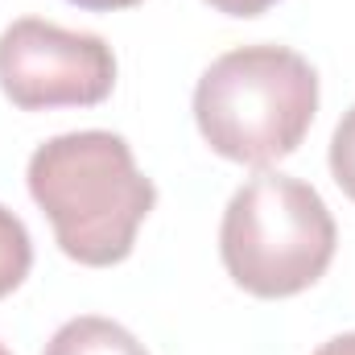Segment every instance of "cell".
<instances>
[{"label":"cell","mask_w":355,"mask_h":355,"mask_svg":"<svg viewBox=\"0 0 355 355\" xmlns=\"http://www.w3.org/2000/svg\"><path fill=\"white\" fill-rule=\"evenodd\" d=\"M25 182L58 248L87 268L128 261L157 202V186L137 170L128 141L103 128L62 132L37 145Z\"/></svg>","instance_id":"obj_1"},{"label":"cell","mask_w":355,"mask_h":355,"mask_svg":"<svg viewBox=\"0 0 355 355\" xmlns=\"http://www.w3.org/2000/svg\"><path fill=\"white\" fill-rule=\"evenodd\" d=\"M318 112V75L289 46L219 54L194 87V124L211 153L265 170L297 153Z\"/></svg>","instance_id":"obj_2"},{"label":"cell","mask_w":355,"mask_h":355,"mask_svg":"<svg viewBox=\"0 0 355 355\" xmlns=\"http://www.w3.org/2000/svg\"><path fill=\"white\" fill-rule=\"evenodd\" d=\"M339 227L322 194L289 174L248 178L219 223V257L227 277L252 297H293L335 261Z\"/></svg>","instance_id":"obj_3"},{"label":"cell","mask_w":355,"mask_h":355,"mask_svg":"<svg viewBox=\"0 0 355 355\" xmlns=\"http://www.w3.org/2000/svg\"><path fill=\"white\" fill-rule=\"evenodd\" d=\"M116 87V54L99 33L21 17L0 33V91L21 112L95 107Z\"/></svg>","instance_id":"obj_4"},{"label":"cell","mask_w":355,"mask_h":355,"mask_svg":"<svg viewBox=\"0 0 355 355\" xmlns=\"http://www.w3.org/2000/svg\"><path fill=\"white\" fill-rule=\"evenodd\" d=\"M42 355H149V352L120 322L99 318V314H79V318L62 322L50 335V343H46Z\"/></svg>","instance_id":"obj_5"},{"label":"cell","mask_w":355,"mask_h":355,"mask_svg":"<svg viewBox=\"0 0 355 355\" xmlns=\"http://www.w3.org/2000/svg\"><path fill=\"white\" fill-rule=\"evenodd\" d=\"M29 268H33L29 227L8 207H0V297H8L12 289H21V281L29 277Z\"/></svg>","instance_id":"obj_6"},{"label":"cell","mask_w":355,"mask_h":355,"mask_svg":"<svg viewBox=\"0 0 355 355\" xmlns=\"http://www.w3.org/2000/svg\"><path fill=\"white\" fill-rule=\"evenodd\" d=\"M331 174L339 182V190L355 202V107L343 112V120L331 137Z\"/></svg>","instance_id":"obj_7"},{"label":"cell","mask_w":355,"mask_h":355,"mask_svg":"<svg viewBox=\"0 0 355 355\" xmlns=\"http://www.w3.org/2000/svg\"><path fill=\"white\" fill-rule=\"evenodd\" d=\"M215 12H223V17H261V12H268L277 0H207Z\"/></svg>","instance_id":"obj_8"},{"label":"cell","mask_w":355,"mask_h":355,"mask_svg":"<svg viewBox=\"0 0 355 355\" xmlns=\"http://www.w3.org/2000/svg\"><path fill=\"white\" fill-rule=\"evenodd\" d=\"M314 355H355V331H347V335H335V339H327L322 347Z\"/></svg>","instance_id":"obj_9"},{"label":"cell","mask_w":355,"mask_h":355,"mask_svg":"<svg viewBox=\"0 0 355 355\" xmlns=\"http://www.w3.org/2000/svg\"><path fill=\"white\" fill-rule=\"evenodd\" d=\"M71 4L91 8V12H116V8H132V4H141V0H71Z\"/></svg>","instance_id":"obj_10"},{"label":"cell","mask_w":355,"mask_h":355,"mask_svg":"<svg viewBox=\"0 0 355 355\" xmlns=\"http://www.w3.org/2000/svg\"><path fill=\"white\" fill-rule=\"evenodd\" d=\"M0 355H12V352H8V347H4V343H0Z\"/></svg>","instance_id":"obj_11"}]
</instances>
